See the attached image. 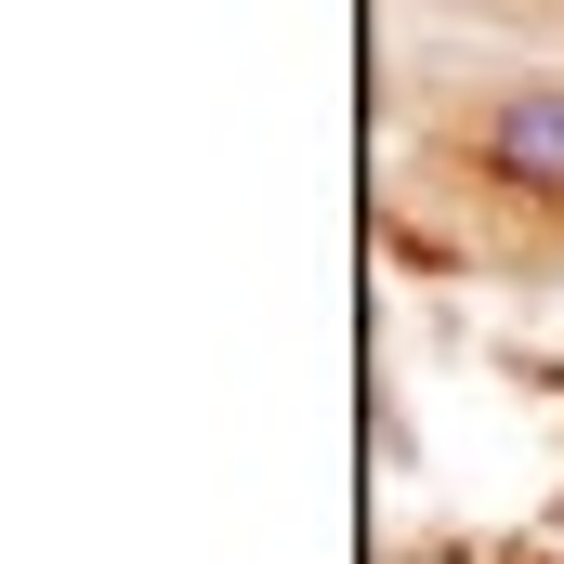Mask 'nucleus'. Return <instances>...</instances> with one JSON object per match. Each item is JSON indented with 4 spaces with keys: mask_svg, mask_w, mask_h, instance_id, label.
I'll use <instances>...</instances> for the list:
<instances>
[{
    "mask_svg": "<svg viewBox=\"0 0 564 564\" xmlns=\"http://www.w3.org/2000/svg\"><path fill=\"white\" fill-rule=\"evenodd\" d=\"M473 158H486V184L564 210V79H512V93L473 119Z\"/></svg>",
    "mask_w": 564,
    "mask_h": 564,
    "instance_id": "obj_1",
    "label": "nucleus"
}]
</instances>
